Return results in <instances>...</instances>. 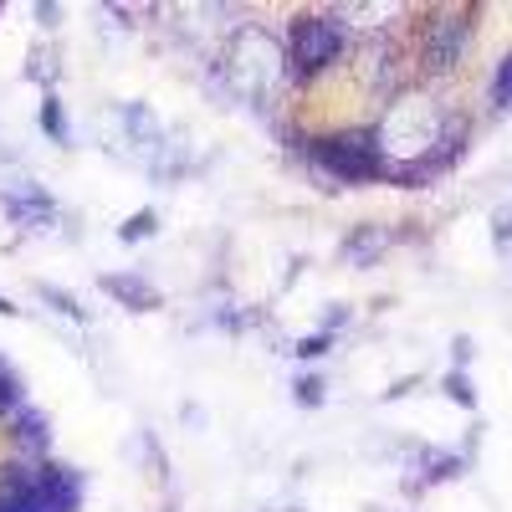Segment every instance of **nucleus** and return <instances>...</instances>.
Instances as JSON below:
<instances>
[{"label": "nucleus", "instance_id": "1", "mask_svg": "<svg viewBox=\"0 0 512 512\" xmlns=\"http://www.w3.org/2000/svg\"><path fill=\"white\" fill-rule=\"evenodd\" d=\"M82 482L67 466H11L0 482V512H72Z\"/></svg>", "mask_w": 512, "mask_h": 512}, {"label": "nucleus", "instance_id": "2", "mask_svg": "<svg viewBox=\"0 0 512 512\" xmlns=\"http://www.w3.org/2000/svg\"><path fill=\"white\" fill-rule=\"evenodd\" d=\"M226 72H231L241 98H272L277 82L287 77V57L277 52V41L267 31H241L236 47H231Z\"/></svg>", "mask_w": 512, "mask_h": 512}, {"label": "nucleus", "instance_id": "3", "mask_svg": "<svg viewBox=\"0 0 512 512\" xmlns=\"http://www.w3.org/2000/svg\"><path fill=\"white\" fill-rule=\"evenodd\" d=\"M313 159L328 169L333 180H374L384 175V149L374 134H338V139H318L313 144Z\"/></svg>", "mask_w": 512, "mask_h": 512}, {"label": "nucleus", "instance_id": "4", "mask_svg": "<svg viewBox=\"0 0 512 512\" xmlns=\"http://www.w3.org/2000/svg\"><path fill=\"white\" fill-rule=\"evenodd\" d=\"M338 52H344V26L328 16H303L287 31V67L297 72H323L338 62Z\"/></svg>", "mask_w": 512, "mask_h": 512}, {"label": "nucleus", "instance_id": "5", "mask_svg": "<svg viewBox=\"0 0 512 512\" xmlns=\"http://www.w3.org/2000/svg\"><path fill=\"white\" fill-rule=\"evenodd\" d=\"M0 200H6V216H11L21 231H47V226L57 221L52 195L41 190V185H31V180H21V185H11V190H0Z\"/></svg>", "mask_w": 512, "mask_h": 512}, {"label": "nucleus", "instance_id": "6", "mask_svg": "<svg viewBox=\"0 0 512 512\" xmlns=\"http://www.w3.org/2000/svg\"><path fill=\"white\" fill-rule=\"evenodd\" d=\"M466 41H472V21L466 16H436L431 36H425V62H431L436 72H451L466 52Z\"/></svg>", "mask_w": 512, "mask_h": 512}, {"label": "nucleus", "instance_id": "7", "mask_svg": "<svg viewBox=\"0 0 512 512\" xmlns=\"http://www.w3.org/2000/svg\"><path fill=\"white\" fill-rule=\"evenodd\" d=\"M103 292H108V297H118L123 308H139V313L159 308V292H154L144 277H103Z\"/></svg>", "mask_w": 512, "mask_h": 512}, {"label": "nucleus", "instance_id": "8", "mask_svg": "<svg viewBox=\"0 0 512 512\" xmlns=\"http://www.w3.org/2000/svg\"><path fill=\"white\" fill-rule=\"evenodd\" d=\"M16 410H21V379L6 359H0V415H16Z\"/></svg>", "mask_w": 512, "mask_h": 512}, {"label": "nucleus", "instance_id": "9", "mask_svg": "<svg viewBox=\"0 0 512 512\" xmlns=\"http://www.w3.org/2000/svg\"><path fill=\"white\" fill-rule=\"evenodd\" d=\"M16 436H21V446L41 451V446H47V420H41V415H21L16 420Z\"/></svg>", "mask_w": 512, "mask_h": 512}, {"label": "nucleus", "instance_id": "10", "mask_svg": "<svg viewBox=\"0 0 512 512\" xmlns=\"http://www.w3.org/2000/svg\"><path fill=\"white\" fill-rule=\"evenodd\" d=\"M36 292H41V297H47V303H52L57 313H67V318H77V323H82V318H88V308H77V297H72V292H62V287H47V282H41Z\"/></svg>", "mask_w": 512, "mask_h": 512}, {"label": "nucleus", "instance_id": "11", "mask_svg": "<svg viewBox=\"0 0 512 512\" xmlns=\"http://www.w3.org/2000/svg\"><path fill=\"white\" fill-rule=\"evenodd\" d=\"M41 128H47V134L57 139V144H67L72 134H67V118H62V103L57 98H47V103H41Z\"/></svg>", "mask_w": 512, "mask_h": 512}, {"label": "nucleus", "instance_id": "12", "mask_svg": "<svg viewBox=\"0 0 512 512\" xmlns=\"http://www.w3.org/2000/svg\"><path fill=\"white\" fill-rule=\"evenodd\" d=\"M149 231H154V210H139L134 221H123V226H118V236H123V241H144Z\"/></svg>", "mask_w": 512, "mask_h": 512}, {"label": "nucleus", "instance_id": "13", "mask_svg": "<svg viewBox=\"0 0 512 512\" xmlns=\"http://www.w3.org/2000/svg\"><path fill=\"white\" fill-rule=\"evenodd\" d=\"M492 98L502 103V108H512V57L497 67V77H492Z\"/></svg>", "mask_w": 512, "mask_h": 512}, {"label": "nucleus", "instance_id": "14", "mask_svg": "<svg viewBox=\"0 0 512 512\" xmlns=\"http://www.w3.org/2000/svg\"><path fill=\"white\" fill-rule=\"evenodd\" d=\"M379 246H384V236H379V231H359V236L349 241V262H364V256H369V251H379Z\"/></svg>", "mask_w": 512, "mask_h": 512}, {"label": "nucleus", "instance_id": "15", "mask_svg": "<svg viewBox=\"0 0 512 512\" xmlns=\"http://www.w3.org/2000/svg\"><path fill=\"white\" fill-rule=\"evenodd\" d=\"M297 400H303V405H318V400H323V379H303V384H297Z\"/></svg>", "mask_w": 512, "mask_h": 512}, {"label": "nucleus", "instance_id": "16", "mask_svg": "<svg viewBox=\"0 0 512 512\" xmlns=\"http://www.w3.org/2000/svg\"><path fill=\"white\" fill-rule=\"evenodd\" d=\"M328 349V333H313V338H303V344H297V354H303V359H318Z\"/></svg>", "mask_w": 512, "mask_h": 512}, {"label": "nucleus", "instance_id": "17", "mask_svg": "<svg viewBox=\"0 0 512 512\" xmlns=\"http://www.w3.org/2000/svg\"><path fill=\"white\" fill-rule=\"evenodd\" d=\"M451 395H456L461 405H472V390H466V379H461V374H451Z\"/></svg>", "mask_w": 512, "mask_h": 512}, {"label": "nucleus", "instance_id": "18", "mask_svg": "<svg viewBox=\"0 0 512 512\" xmlns=\"http://www.w3.org/2000/svg\"><path fill=\"white\" fill-rule=\"evenodd\" d=\"M497 246H512V221H507V216L497 221Z\"/></svg>", "mask_w": 512, "mask_h": 512}, {"label": "nucleus", "instance_id": "19", "mask_svg": "<svg viewBox=\"0 0 512 512\" xmlns=\"http://www.w3.org/2000/svg\"><path fill=\"white\" fill-rule=\"evenodd\" d=\"M0 313H16V308H11V297H0Z\"/></svg>", "mask_w": 512, "mask_h": 512}]
</instances>
